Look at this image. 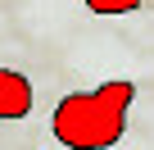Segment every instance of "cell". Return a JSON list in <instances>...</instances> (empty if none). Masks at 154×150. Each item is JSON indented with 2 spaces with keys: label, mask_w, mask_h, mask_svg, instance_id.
I'll use <instances>...</instances> for the list:
<instances>
[{
  "label": "cell",
  "mask_w": 154,
  "mask_h": 150,
  "mask_svg": "<svg viewBox=\"0 0 154 150\" xmlns=\"http://www.w3.org/2000/svg\"><path fill=\"white\" fill-rule=\"evenodd\" d=\"M131 100H136V87L122 78H113L95 91H72L54 105L50 127L63 150H118Z\"/></svg>",
  "instance_id": "6da1fadb"
},
{
  "label": "cell",
  "mask_w": 154,
  "mask_h": 150,
  "mask_svg": "<svg viewBox=\"0 0 154 150\" xmlns=\"http://www.w3.org/2000/svg\"><path fill=\"white\" fill-rule=\"evenodd\" d=\"M91 14H136L140 0H86Z\"/></svg>",
  "instance_id": "3957f363"
},
{
  "label": "cell",
  "mask_w": 154,
  "mask_h": 150,
  "mask_svg": "<svg viewBox=\"0 0 154 150\" xmlns=\"http://www.w3.org/2000/svg\"><path fill=\"white\" fill-rule=\"evenodd\" d=\"M27 109H32V82L14 68H0V123L27 118Z\"/></svg>",
  "instance_id": "7a4b0ae2"
}]
</instances>
